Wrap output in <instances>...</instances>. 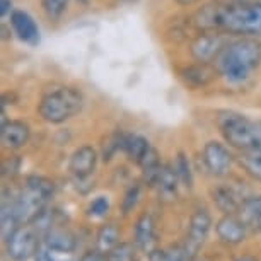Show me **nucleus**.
<instances>
[{
    "mask_svg": "<svg viewBox=\"0 0 261 261\" xmlns=\"http://www.w3.org/2000/svg\"><path fill=\"white\" fill-rule=\"evenodd\" d=\"M193 26L200 31L261 36V6H225L215 0L193 14Z\"/></svg>",
    "mask_w": 261,
    "mask_h": 261,
    "instance_id": "1",
    "label": "nucleus"
},
{
    "mask_svg": "<svg viewBox=\"0 0 261 261\" xmlns=\"http://www.w3.org/2000/svg\"><path fill=\"white\" fill-rule=\"evenodd\" d=\"M219 62V72L229 82H244L261 63V43L253 36H244L224 48Z\"/></svg>",
    "mask_w": 261,
    "mask_h": 261,
    "instance_id": "2",
    "label": "nucleus"
},
{
    "mask_svg": "<svg viewBox=\"0 0 261 261\" xmlns=\"http://www.w3.org/2000/svg\"><path fill=\"white\" fill-rule=\"evenodd\" d=\"M84 106L82 92L70 86H60L43 94L38 113L48 123L60 125L79 115Z\"/></svg>",
    "mask_w": 261,
    "mask_h": 261,
    "instance_id": "3",
    "label": "nucleus"
},
{
    "mask_svg": "<svg viewBox=\"0 0 261 261\" xmlns=\"http://www.w3.org/2000/svg\"><path fill=\"white\" fill-rule=\"evenodd\" d=\"M55 193V183L43 176H29L16 196V210L21 224H33L46 208V201Z\"/></svg>",
    "mask_w": 261,
    "mask_h": 261,
    "instance_id": "4",
    "label": "nucleus"
},
{
    "mask_svg": "<svg viewBox=\"0 0 261 261\" xmlns=\"http://www.w3.org/2000/svg\"><path fill=\"white\" fill-rule=\"evenodd\" d=\"M217 126L224 140L238 150L253 149L261 145L259 126L248 120L244 115L234 111H220L217 115Z\"/></svg>",
    "mask_w": 261,
    "mask_h": 261,
    "instance_id": "5",
    "label": "nucleus"
},
{
    "mask_svg": "<svg viewBox=\"0 0 261 261\" xmlns=\"http://www.w3.org/2000/svg\"><path fill=\"white\" fill-rule=\"evenodd\" d=\"M39 251V232L33 224H24L6 239V253L12 261H28Z\"/></svg>",
    "mask_w": 261,
    "mask_h": 261,
    "instance_id": "6",
    "label": "nucleus"
},
{
    "mask_svg": "<svg viewBox=\"0 0 261 261\" xmlns=\"http://www.w3.org/2000/svg\"><path fill=\"white\" fill-rule=\"evenodd\" d=\"M229 45V39L222 31H200L190 45V53L195 62H208L220 57L224 48Z\"/></svg>",
    "mask_w": 261,
    "mask_h": 261,
    "instance_id": "7",
    "label": "nucleus"
},
{
    "mask_svg": "<svg viewBox=\"0 0 261 261\" xmlns=\"http://www.w3.org/2000/svg\"><path fill=\"white\" fill-rule=\"evenodd\" d=\"M212 227V217L205 208L195 210V214L190 219L188 236H186V254L193 256L198 253V249L205 244L206 238H208Z\"/></svg>",
    "mask_w": 261,
    "mask_h": 261,
    "instance_id": "8",
    "label": "nucleus"
},
{
    "mask_svg": "<svg viewBox=\"0 0 261 261\" xmlns=\"http://www.w3.org/2000/svg\"><path fill=\"white\" fill-rule=\"evenodd\" d=\"M97 166V150L92 145H82L73 152L68 169L77 181L89 179Z\"/></svg>",
    "mask_w": 261,
    "mask_h": 261,
    "instance_id": "9",
    "label": "nucleus"
},
{
    "mask_svg": "<svg viewBox=\"0 0 261 261\" xmlns=\"http://www.w3.org/2000/svg\"><path fill=\"white\" fill-rule=\"evenodd\" d=\"M203 162L206 169L210 171V174L220 178V176H225L229 172L232 157H230L229 150L220 142L210 140L203 147Z\"/></svg>",
    "mask_w": 261,
    "mask_h": 261,
    "instance_id": "10",
    "label": "nucleus"
},
{
    "mask_svg": "<svg viewBox=\"0 0 261 261\" xmlns=\"http://www.w3.org/2000/svg\"><path fill=\"white\" fill-rule=\"evenodd\" d=\"M246 229H248V225L243 222L241 217H236V214L224 215L215 225L217 238L220 239V243L229 246H238L244 243Z\"/></svg>",
    "mask_w": 261,
    "mask_h": 261,
    "instance_id": "11",
    "label": "nucleus"
},
{
    "mask_svg": "<svg viewBox=\"0 0 261 261\" xmlns=\"http://www.w3.org/2000/svg\"><path fill=\"white\" fill-rule=\"evenodd\" d=\"M219 70L208 62H196L193 65H186L179 70V77L186 86L193 87V89H200L205 87L217 77Z\"/></svg>",
    "mask_w": 261,
    "mask_h": 261,
    "instance_id": "12",
    "label": "nucleus"
},
{
    "mask_svg": "<svg viewBox=\"0 0 261 261\" xmlns=\"http://www.w3.org/2000/svg\"><path fill=\"white\" fill-rule=\"evenodd\" d=\"M0 137H2V144L6 149H21L29 142L31 130H29L28 123L21 120H6L4 118Z\"/></svg>",
    "mask_w": 261,
    "mask_h": 261,
    "instance_id": "13",
    "label": "nucleus"
},
{
    "mask_svg": "<svg viewBox=\"0 0 261 261\" xmlns=\"http://www.w3.org/2000/svg\"><path fill=\"white\" fill-rule=\"evenodd\" d=\"M11 26H12L14 34H16L21 41L26 43V45L36 46L39 43V28L26 11H12Z\"/></svg>",
    "mask_w": 261,
    "mask_h": 261,
    "instance_id": "14",
    "label": "nucleus"
},
{
    "mask_svg": "<svg viewBox=\"0 0 261 261\" xmlns=\"http://www.w3.org/2000/svg\"><path fill=\"white\" fill-rule=\"evenodd\" d=\"M210 198L215 206L222 212L224 215L238 214L244 198H241L239 191L234 190L229 185H215L210 188Z\"/></svg>",
    "mask_w": 261,
    "mask_h": 261,
    "instance_id": "15",
    "label": "nucleus"
},
{
    "mask_svg": "<svg viewBox=\"0 0 261 261\" xmlns=\"http://www.w3.org/2000/svg\"><path fill=\"white\" fill-rule=\"evenodd\" d=\"M43 241L48 249L58 251V253H72L77 248L75 236L65 227H50L45 232Z\"/></svg>",
    "mask_w": 261,
    "mask_h": 261,
    "instance_id": "16",
    "label": "nucleus"
},
{
    "mask_svg": "<svg viewBox=\"0 0 261 261\" xmlns=\"http://www.w3.org/2000/svg\"><path fill=\"white\" fill-rule=\"evenodd\" d=\"M154 238H155L154 219H152L150 214H142L137 219L134 227V243L140 249H149L150 244L154 243Z\"/></svg>",
    "mask_w": 261,
    "mask_h": 261,
    "instance_id": "17",
    "label": "nucleus"
},
{
    "mask_svg": "<svg viewBox=\"0 0 261 261\" xmlns=\"http://www.w3.org/2000/svg\"><path fill=\"white\" fill-rule=\"evenodd\" d=\"M152 149L149 140L145 137H142L139 134H126L125 137V145H123V152L126 154V157L135 164H140L142 159L147 155V152Z\"/></svg>",
    "mask_w": 261,
    "mask_h": 261,
    "instance_id": "18",
    "label": "nucleus"
},
{
    "mask_svg": "<svg viewBox=\"0 0 261 261\" xmlns=\"http://www.w3.org/2000/svg\"><path fill=\"white\" fill-rule=\"evenodd\" d=\"M238 162L246 171V174H249L253 179L261 183V145L253 147V149L239 150Z\"/></svg>",
    "mask_w": 261,
    "mask_h": 261,
    "instance_id": "19",
    "label": "nucleus"
},
{
    "mask_svg": "<svg viewBox=\"0 0 261 261\" xmlns=\"http://www.w3.org/2000/svg\"><path fill=\"white\" fill-rule=\"evenodd\" d=\"M142 167V178L149 186H155L157 179H159V174L162 171V164L159 159V154H157L155 149H150L147 152V155L142 159L139 164Z\"/></svg>",
    "mask_w": 261,
    "mask_h": 261,
    "instance_id": "20",
    "label": "nucleus"
},
{
    "mask_svg": "<svg viewBox=\"0 0 261 261\" xmlns=\"http://www.w3.org/2000/svg\"><path fill=\"white\" fill-rule=\"evenodd\" d=\"M178 183H179V178H178V172H176L174 167L169 164L162 166L159 179H157V183H155V186L159 188V195H162L164 198H172V196H176Z\"/></svg>",
    "mask_w": 261,
    "mask_h": 261,
    "instance_id": "21",
    "label": "nucleus"
},
{
    "mask_svg": "<svg viewBox=\"0 0 261 261\" xmlns=\"http://www.w3.org/2000/svg\"><path fill=\"white\" fill-rule=\"evenodd\" d=\"M239 217L248 227H258L261 222V195L244 198L239 208Z\"/></svg>",
    "mask_w": 261,
    "mask_h": 261,
    "instance_id": "22",
    "label": "nucleus"
},
{
    "mask_svg": "<svg viewBox=\"0 0 261 261\" xmlns=\"http://www.w3.org/2000/svg\"><path fill=\"white\" fill-rule=\"evenodd\" d=\"M118 241H120V230H118L116 225L115 224H105L96 236L97 251L102 254H108L116 244H120Z\"/></svg>",
    "mask_w": 261,
    "mask_h": 261,
    "instance_id": "23",
    "label": "nucleus"
},
{
    "mask_svg": "<svg viewBox=\"0 0 261 261\" xmlns=\"http://www.w3.org/2000/svg\"><path fill=\"white\" fill-rule=\"evenodd\" d=\"M125 137L126 134L125 132H113V134H110L106 137L105 140H102V149H101V155L102 159H105L106 162L111 161L113 157H115L116 152L123 150V145H125Z\"/></svg>",
    "mask_w": 261,
    "mask_h": 261,
    "instance_id": "24",
    "label": "nucleus"
},
{
    "mask_svg": "<svg viewBox=\"0 0 261 261\" xmlns=\"http://www.w3.org/2000/svg\"><path fill=\"white\" fill-rule=\"evenodd\" d=\"M174 169L178 172V178H179V183L186 186V188H193V171H191V166H190V159L186 157V154L179 152L178 157H176V162H174Z\"/></svg>",
    "mask_w": 261,
    "mask_h": 261,
    "instance_id": "25",
    "label": "nucleus"
},
{
    "mask_svg": "<svg viewBox=\"0 0 261 261\" xmlns=\"http://www.w3.org/2000/svg\"><path fill=\"white\" fill-rule=\"evenodd\" d=\"M70 0H41V9L50 21H58L65 14Z\"/></svg>",
    "mask_w": 261,
    "mask_h": 261,
    "instance_id": "26",
    "label": "nucleus"
},
{
    "mask_svg": "<svg viewBox=\"0 0 261 261\" xmlns=\"http://www.w3.org/2000/svg\"><path fill=\"white\" fill-rule=\"evenodd\" d=\"M106 261H135V248L130 243H120L106 254Z\"/></svg>",
    "mask_w": 261,
    "mask_h": 261,
    "instance_id": "27",
    "label": "nucleus"
},
{
    "mask_svg": "<svg viewBox=\"0 0 261 261\" xmlns=\"http://www.w3.org/2000/svg\"><path fill=\"white\" fill-rule=\"evenodd\" d=\"M139 198H140V185L132 183L126 188L125 195H123V200H121V212L123 214L125 215L130 214V212L137 206V203H139Z\"/></svg>",
    "mask_w": 261,
    "mask_h": 261,
    "instance_id": "28",
    "label": "nucleus"
},
{
    "mask_svg": "<svg viewBox=\"0 0 261 261\" xmlns=\"http://www.w3.org/2000/svg\"><path fill=\"white\" fill-rule=\"evenodd\" d=\"M110 212V200L108 196H97L91 201L89 205V214L92 217H105Z\"/></svg>",
    "mask_w": 261,
    "mask_h": 261,
    "instance_id": "29",
    "label": "nucleus"
},
{
    "mask_svg": "<svg viewBox=\"0 0 261 261\" xmlns=\"http://www.w3.org/2000/svg\"><path fill=\"white\" fill-rule=\"evenodd\" d=\"M19 167H21V159H19L17 155L7 157V159L4 161V166H2V174L4 176H14L19 171Z\"/></svg>",
    "mask_w": 261,
    "mask_h": 261,
    "instance_id": "30",
    "label": "nucleus"
},
{
    "mask_svg": "<svg viewBox=\"0 0 261 261\" xmlns=\"http://www.w3.org/2000/svg\"><path fill=\"white\" fill-rule=\"evenodd\" d=\"M225 6H261V0H219Z\"/></svg>",
    "mask_w": 261,
    "mask_h": 261,
    "instance_id": "31",
    "label": "nucleus"
},
{
    "mask_svg": "<svg viewBox=\"0 0 261 261\" xmlns=\"http://www.w3.org/2000/svg\"><path fill=\"white\" fill-rule=\"evenodd\" d=\"M81 261H106V254L99 253V251H89V253H86L82 256Z\"/></svg>",
    "mask_w": 261,
    "mask_h": 261,
    "instance_id": "32",
    "label": "nucleus"
},
{
    "mask_svg": "<svg viewBox=\"0 0 261 261\" xmlns=\"http://www.w3.org/2000/svg\"><path fill=\"white\" fill-rule=\"evenodd\" d=\"M0 6H2L0 12H2L4 17H6L7 14L11 12V9H12V0H0Z\"/></svg>",
    "mask_w": 261,
    "mask_h": 261,
    "instance_id": "33",
    "label": "nucleus"
},
{
    "mask_svg": "<svg viewBox=\"0 0 261 261\" xmlns=\"http://www.w3.org/2000/svg\"><path fill=\"white\" fill-rule=\"evenodd\" d=\"M36 261H53V259L50 258V249L46 248V251H38Z\"/></svg>",
    "mask_w": 261,
    "mask_h": 261,
    "instance_id": "34",
    "label": "nucleus"
},
{
    "mask_svg": "<svg viewBox=\"0 0 261 261\" xmlns=\"http://www.w3.org/2000/svg\"><path fill=\"white\" fill-rule=\"evenodd\" d=\"M196 2H200V0H176V4L181 7H190V6H193V4Z\"/></svg>",
    "mask_w": 261,
    "mask_h": 261,
    "instance_id": "35",
    "label": "nucleus"
},
{
    "mask_svg": "<svg viewBox=\"0 0 261 261\" xmlns=\"http://www.w3.org/2000/svg\"><path fill=\"white\" fill-rule=\"evenodd\" d=\"M236 261H256L253 256H241V258H238Z\"/></svg>",
    "mask_w": 261,
    "mask_h": 261,
    "instance_id": "36",
    "label": "nucleus"
},
{
    "mask_svg": "<svg viewBox=\"0 0 261 261\" xmlns=\"http://www.w3.org/2000/svg\"><path fill=\"white\" fill-rule=\"evenodd\" d=\"M118 2H123V4H132V2H137V0H118Z\"/></svg>",
    "mask_w": 261,
    "mask_h": 261,
    "instance_id": "37",
    "label": "nucleus"
},
{
    "mask_svg": "<svg viewBox=\"0 0 261 261\" xmlns=\"http://www.w3.org/2000/svg\"><path fill=\"white\" fill-rule=\"evenodd\" d=\"M258 229H259V232H261V222H259V225H258Z\"/></svg>",
    "mask_w": 261,
    "mask_h": 261,
    "instance_id": "38",
    "label": "nucleus"
}]
</instances>
